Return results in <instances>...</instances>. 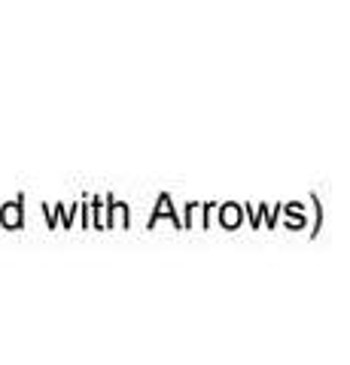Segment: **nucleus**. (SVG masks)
Segmentation results:
<instances>
[{
  "mask_svg": "<svg viewBox=\"0 0 350 365\" xmlns=\"http://www.w3.org/2000/svg\"><path fill=\"white\" fill-rule=\"evenodd\" d=\"M4 220H9V222L16 225V222H19V210H9V213H4Z\"/></svg>",
  "mask_w": 350,
  "mask_h": 365,
  "instance_id": "1",
  "label": "nucleus"
}]
</instances>
